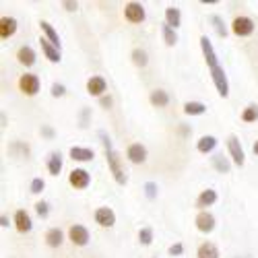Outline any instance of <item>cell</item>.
Here are the masks:
<instances>
[{"instance_id":"4fadbf2b","label":"cell","mask_w":258,"mask_h":258,"mask_svg":"<svg viewBox=\"0 0 258 258\" xmlns=\"http://www.w3.org/2000/svg\"><path fill=\"white\" fill-rule=\"evenodd\" d=\"M197 229L203 231V233H211L215 229V217L209 211H201L197 215Z\"/></svg>"},{"instance_id":"52a82bcc","label":"cell","mask_w":258,"mask_h":258,"mask_svg":"<svg viewBox=\"0 0 258 258\" xmlns=\"http://www.w3.org/2000/svg\"><path fill=\"white\" fill-rule=\"evenodd\" d=\"M227 149H229V155H231L233 163L242 167L244 161H246V155H244V149H242V145H240V139L231 135V137L227 139Z\"/></svg>"},{"instance_id":"f35d334b","label":"cell","mask_w":258,"mask_h":258,"mask_svg":"<svg viewBox=\"0 0 258 258\" xmlns=\"http://www.w3.org/2000/svg\"><path fill=\"white\" fill-rule=\"evenodd\" d=\"M62 5H64V9H67V11H71V13H73V11H77V7H79L77 3H71V0H64Z\"/></svg>"},{"instance_id":"e0dca14e","label":"cell","mask_w":258,"mask_h":258,"mask_svg":"<svg viewBox=\"0 0 258 258\" xmlns=\"http://www.w3.org/2000/svg\"><path fill=\"white\" fill-rule=\"evenodd\" d=\"M39 44H41V52L46 54V58L50 60V62H60L62 60V56H60V48H56L54 44H50V41L46 39V37H41L39 39Z\"/></svg>"},{"instance_id":"4dcf8cb0","label":"cell","mask_w":258,"mask_h":258,"mask_svg":"<svg viewBox=\"0 0 258 258\" xmlns=\"http://www.w3.org/2000/svg\"><path fill=\"white\" fill-rule=\"evenodd\" d=\"M133 62L137 64V67H147V62H149V58H147V52L145 50H141V48H135L133 50Z\"/></svg>"},{"instance_id":"9c48e42d","label":"cell","mask_w":258,"mask_h":258,"mask_svg":"<svg viewBox=\"0 0 258 258\" xmlns=\"http://www.w3.org/2000/svg\"><path fill=\"white\" fill-rule=\"evenodd\" d=\"M95 223L101 227H114L116 223V213L110 207H99L95 211Z\"/></svg>"},{"instance_id":"8d00e7d4","label":"cell","mask_w":258,"mask_h":258,"mask_svg":"<svg viewBox=\"0 0 258 258\" xmlns=\"http://www.w3.org/2000/svg\"><path fill=\"white\" fill-rule=\"evenodd\" d=\"M64 93H67V87H64V85H60V83H54L52 85V95L54 97H62Z\"/></svg>"},{"instance_id":"ab89813d","label":"cell","mask_w":258,"mask_h":258,"mask_svg":"<svg viewBox=\"0 0 258 258\" xmlns=\"http://www.w3.org/2000/svg\"><path fill=\"white\" fill-rule=\"evenodd\" d=\"M99 103H101V105H103V107H110V105H112V97H110V95H107V97H105V95H103V97H101V99H99Z\"/></svg>"},{"instance_id":"6da1fadb","label":"cell","mask_w":258,"mask_h":258,"mask_svg":"<svg viewBox=\"0 0 258 258\" xmlns=\"http://www.w3.org/2000/svg\"><path fill=\"white\" fill-rule=\"evenodd\" d=\"M105 159H107V165H110V171L114 174V180L118 184H126V174H124V169L120 165V155L114 151V147L112 149H105Z\"/></svg>"},{"instance_id":"60d3db41","label":"cell","mask_w":258,"mask_h":258,"mask_svg":"<svg viewBox=\"0 0 258 258\" xmlns=\"http://www.w3.org/2000/svg\"><path fill=\"white\" fill-rule=\"evenodd\" d=\"M41 135H46L48 139H52V137H54V131H52V128H48V126H46V128H41Z\"/></svg>"},{"instance_id":"b9f144b4","label":"cell","mask_w":258,"mask_h":258,"mask_svg":"<svg viewBox=\"0 0 258 258\" xmlns=\"http://www.w3.org/2000/svg\"><path fill=\"white\" fill-rule=\"evenodd\" d=\"M0 225H3V227H7V225H9V219L5 217V215H3V217H0Z\"/></svg>"},{"instance_id":"f1b7e54d","label":"cell","mask_w":258,"mask_h":258,"mask_svg":"<svg viewBox=\"0 0 258 258\" xmlns=\"http://www.w3.org/2000/svg\"><path fill=\"white\" fill-rule=\"evenodd\" d=\"M163 41H165V46H176L178 44L176 29H171L169 25H163Z\"/></svg>"},{"instance_id":"d590c367","label":"cell","mask_w":258,"mask_h":258,"mask_svg":"<svg viewBox=\"0 0 258 258\" xmlns=\"http://www.w3.org/2000/svg\"><path fill=\"white\" fill-rule=\"evenodd\" d=\"M44 188H46V182L44 180H41V178H33V182H31V192H33V195L44 192Z\"/></svg>"},{"instance_id":"44dd1931","label":"cell","mask_w":258,"mask_h":258,"mask_svg":"<svg viewBox=\"0 0 258 258\" xmlns=\"http://www.w3.org/2000/svg\"><path fill=\"white\" fill-rule=\"evenodd\" d=\"M62 242H64V233H62V229L52 227V229L46 233V244H48L50 248H60Z\"/></svg>"},{"instance_id":"ac0fdd59","label":"cell","mask_w":258,"mask_h":258,"mask_svg":"<svg viewBox=\"0 0 258 258\" xmlns=\"http://www.w3.org/2000/svg\"><path fill=\"white\" fill-rule=\"evenodd\" d=\"M180 23H182V13H180V9L167 7V9H165V25H169L171 29H178Z\"/></svg>"},{"instance_id":"3957f363","label":"cell","mask_w":258,"mask_h":258,"mask_svg":"<svg viewBox=\"0 0 258 258\" xmlns=\"http://www.w3.org/2000/svg\"><path fill=\"white\" fill-rule=\"evenodd\" d=\"M19 91L23 95H27V97L37 95V91H39V79L35 75H23L19 79Z\"/></svg>"},{"instance_id":"4316f807","label":"cell","mask_w":258,"mask_h":258,"mask_svg":"<svg viewBox=\"0 0 258 258\" xmlns=\"http://www.w3.org/2000/svg\"><path fill=\"white\" fill-rule=\"evenodd\" d=\"M48 171H50V176H58L60 171H62V155L60 153H50Z\"/></svg>"},{"instance_id":"484cf974","label":"cell","mask_w":258,"mask_h":258,"mask_svg":"<svg viewBox=\"0 0 258 258\" xmlns=\"http://www.w3.org/2000/svg\"><path fill=\"white\" fill-rule=\"evenodd\" d=\"M207 112V105L203 101H186L184 103V114L188 116H201Z\"/></svg>"},{"instance_id":"ffe728a7","label":"cell","mask_w":258,"mask_h":258,"mask_svg":"<svg viewBox=\"0 0 258 258\" xmlns=\"http://www.w3.org/2000/svg\"><path fill=\"white\" fill-rule=\"evenodd\" d=\"M215 203H217V192L211 190V188L203 190L201 195H199V199H197V207H199V209L211 207V205H215Z\"/></svg>"},{"instance_id":"8992f818","label":"cell","mask_w":258,"mask_h":258,"mask_svg":"<svg viewBox=\"0 0 258 258\" xmlns=\"http://www.w3.org/2000/svg\"><path fill=\"white\" fill-rule=\"evenodd\" d=\"M69 184H71L73 188H77V190L87 188V186L91 184V176H89V171H87V169H81V167L73 169V171H71V176H69Z\"/></svg>"},{"instance_id":"ba28073f","label":"cell","mask_w":258,"mask_h":258,"mask_svg":"<svg viewBox=\"0 0 258 258\" xmlns=\"http://www.w3.org/2000/svg\"><path fill=\"white\" fill-rule=\"evenodd\" d=\"M69 240L75 246H87L89 244V231H87V227H83V225H71Z\"/></svg>"},{"instance_id":"603a6c76","label":"cell","mask_w":258,"mask_h":258,"mask_svg":"<svg viewBox=\"0 0 258 258\" xmlns=\"http://www.w3.org/2000/svg\"><path fill=\"white\" fill-rule=\"evenodd\" d=\"M39 27H41V31L46 33V39L50 41V44H54L56 48H60V35H58V31L48 23V21H41Z\"/></svg>"},{"instance_id":"d4e9b609","label":"cell","mask_w":258,"mask_h":258,"mask_svg":"<svg viewBox=\"0 0 258 258\" xmlns=\"http://www.w3.org/2000/svg\"><path fill=\"white\" fill-rule=\"evenodd\" d=\"M149 101H151V105H155V107H165L169 103V95L163 89H155V91H151V95H149Z\"/></svg>"},{"instance_id":"1f68e13d","label":"cell","mask_w":258,"mask_h":258,"mask_svg":"<svg viewBox=\"0 0 258 258\" xmlns=\"http://www.w3.org/2000/svg\"><path fill=\"white\" fill-rule=\"evenodd\" d=\"M258 120V105H248L242 112V122H256Z\"/></svg>"},{"instance_id":"30bf717a","label":"cell","mask_w":258,"mask_h":258,"mask_svg":"<svg viewBox=\"0 0 258 258\" xmlns=\"http://www.w3.org/2000/svg\"><path fill=\"white\" fill-rule=\"evenodd\" d=\"M126 157H128V161H133V163H145L147 161V149L141 143H133L131 147L126 149Z\"/></svg>"},{"instance_id":"7bdbcfd3","label":"cell","mask_w":258,"mask_h":258,"mask_svg":"<svg viewBox=\"0 0 258 258\" xmlns=\"http://www.w3.org/2000/svg\"><path fill=\"white\" fill-rule=\"evenodd\" d=\"M252 151H254V155H258V141L254 143V147H252Z\"/></svg>"},{"instance_id":"cb8c5ba5","label":"cell","mask_w":258,"mask_h":258,"mask_svg":"<svg viewBox=\"0 0 258 258\" xmlns=\"http://www.w3.org/2000/svg\"><path fill=\"white\" fill-rule=\"evenodd\" d=\"M215 147H217V139H215L213 135H205V137H201L199 143H197V149H199L201 153H211Z\"/></svg>"},{"instance_id":"d6986e66","label":"cell","mask_w":258,"mask_h":258,"mask_svg":"<svg viewBox=\"0 0 258 258\" xmlns=\"http://www.w3.org/2000/svg\"><path fill=\"white\" fill-rule=\"evenodd\" d=\"M95 157L93 149H85V147H73L71 149V159L73 161H91Z\"/></svg>"},{"instance_id":"5bb4252c","label":"cell","mask_w":258,"mask_h":258,"mask_svg":"<svg viewBox=\"0 0 258 258\" xmlns=\"http://www.w3.org/2000/svg\"><path fill=\"white\" fill-rule=\"evenodd\" d=\"M17 60L23 64V67H27V69H31L33 64H35V60H37V56H35V50L31 48V46H21L19 50H17Z\"/></svg>"},{"instance_id":"7402d4cb","label":"cell","mask_w":258,"mask_h":258,"mask_svg":"<svg viewBox=\"0 0 258 258\" xmlns=\"http://www.w3.org/2000/svg\"><path fill=\"white\" fill-rule=\"evenodd\" d=\"M197 256L199 258H219V248L215 244H211V242H205V244L199 246Z\"/></svg>"},{"instance_id":"7a4b0ae2","label":"cell","mask_w":258,"mask_h":258,"mask_svg":"<svg viewBox=\"0 0 258 258\" xmlns=\"http://www.w3.org/2000/svg\"><path fill=\"white\" fill-rule=\"evenodd\" d=\"M256 29L254 21L250 17H235L233 23H231V31L238 35V37H246V35H252Z\"/></svg>"},{"instance_id":"e575fe53","label":"cell","mask_w":258,"mask_h":258,"mask_svg":"<svg viewBox=\"0 0 258 258\" xmlns=\"http://www.w3.org/2000/svg\"><path fill=\"white\" fill-rule=\"evenodd\" d=\"M35 211H37V215L39 217H48V213H50V205L48 203H44V201H39V203H35Z\"/></svg>"},{"instance_id":"9a60e30c","label":"cell","mask_w":258,"mask_h":258,"mask_svg":"<svg viewBox=\"0 0 258 258\" xmlns=\"http://www.w3.org/2000/svg\"><path fill=\"white\" fill-rule=\"evenodd\" d=\"M105 89H107V85H105L103 77H91L87 81V93L93 95V97H103Z\"/></svg>"},{"instance_id":"8fae6325","label":"cell","mask_w":258,"mask_h":258,"mask_svg":"<svg viewBox=\"0 0 258 258\" xmlns=\"http://www.w3.org/2000/svg\"><path fill=\"white\" fill-rule=\"evenodd\" d=\"M201 48H203V54H205V60L209 64V69H215V67H219V62H217V54H215L213 50V44H211V39L207 35L201 37Z\"/></svg>"},{"instance_id":"83f0119b","label":"cell","mask_w":258,"mask_h":258,"mask_svg":"<svg viewBox=\"0 0 258 258\" xmlns=\"http://www.w3.org/2000/svg\"><path fill=\"white\" fill-rule=\"evenodd\" d=\"M211 161H213V167L217 169V171H221V174H229L231 165H229L227 157H223L221 153H217V155H213V157H211Z\"/></svg>"},{"instance_id":"836d02e7","label":"cell","mask_w":258,"mask_h":258,"mask_svg":"<svg viewBox=\"0 0 258 258\" xmlns=\"http://www.w3.org/2000/svg\"><path fill=\"white\" fill-rule=\"evenodd\" d=\"M145 195H147L149 201H153L157 197V184L155 182H147L145 184Z\"/></svg>"},{"instance_id":"5b68a950","label":"cell","mask_w":258,"mask_h":258,"mask_svg":"<svg viewBox=\"0 0 258 258\" xmlns=\"http://www.w3.org/2000/svg\"><path fill=\"white\" fill-rule=\"evenodd\" d=\"M124 17H126V21H131V23H143L147 19V13L141 3H128L124 7Z\"/></svg>"},{"instance_id":"2e32d148","label":"cell","mask_w":258,"mask_h":258,"mask_svg":"<svg viewBox=\"0 0 258 258\" xmlns=\"http://www.w3.org/2000/svg\"><path fill=\"white\" fill-rule=\"evenodd\" d=\"M17 33V19L15 17H3L0 19V37L9 39Z\"/></svg>"},{"instance_id":"277c9868","label":"cell","mask_w":258,"mask_h":258,"mask_svg":"<svg viewBox=\"0 0 258 258\" xmlns=\"http://www.w3.org/2000/svg\"><path fill=\"white\" fill-rule=\"evenodd\" d=\"M211 77H213V83L217 87V93L221 97H227L229 95V83H227V77H225V71L221 67H215L211 69Z\"/></svg>"},{"instance_id":"f546056e","label":"cell","mask_w":258,"mask_h":258,"mask_svg":"<svg viewBox=\"0 0 258 258\" xmlns=\"http://www.w3.org/2000/svg\"><path fill=\"white\" fill-rule=\"evenodd\" d=\"M211 23L215 25V31L219 33V37H227V27H225L223 19H221L219 15H213V17H211Z\"/></svg>"},{"instance_id":"7c38bea8","label":"cell","mask_w":258,"mask_h":258,"mask_svg":"<svg viewBox=\"0 0 258 258\" xmlns=\"http://www.w3.org/2000/svg\"><path fill=\"white\" fill-rule=\"evenodd\" d=\"M15 227H17L19 233H27V231H31L33 223H31V217H29V213H27V211L19 209V211L15 213Z\"/></svg>"},{"instance_id":"74e56055","label":"cell","mask_w":258,"mask_h":258,"mask_svg":"<svg viewBox=\"0 0 258 258\" xmlns=\"http://www.w3.org/2000/svg\"><path fill=\"white\" fill-rule=\"evenodd\" d=\"M169 254H171V256H182V254H184V246H182L180 242H178V244H171V246H169Z\"/></svg>"},{"instance_id":"d6a6232c","label":"cell","mask_w":258,"mask_h":258,"mask_svg":"<svg viewBox=\"0 0 258 258\" xmlns=\"http://www.w3.org/2000/svg\"><path fill=\"white\" fill-rule=\"evenodd\" d=\"M139 242L143 244V246H149L153 242V229L151 227H143L141 231H139Z\"/></svg>"}]
</instances>
